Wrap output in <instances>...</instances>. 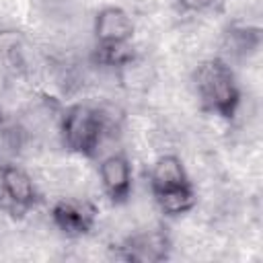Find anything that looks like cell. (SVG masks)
Listing matches in <instances>:
<instances>
[{
	"label": "cell",
	"mask_w": 263,
	"mask_h": 263,
	"mask_svg": "<svg viewBox=\"0 0 263 263\" xmlns=\"http://www.w3.org/2000/svg\"><path fill=\"white\" fill-rule=\"evenodd\" d=\"M97 210L86 201L64 199L58 201L51 210L53 224L68 236H82L95 226Z\"/></svg>",
	"instance_id": "5b68a950"
},
{
	"label": "cell",
	"mask_w": 263,
	"mask_h": 263,
	"mask_svg": "<svg viewBox=\"0 0 263 263\" xmlns=\"http://www.w3.org/2000/svg\"><path fill=\"white\" fill-rule=\"evenodd\" d=\"M109 123L105 115L88 105H72L64 111L60 121V134L68 150L90 156L97 152Z\"/></svg>",
	"instance_id": "7a4b0ae2"
},
{
	"label": "cell",
	"mask_w": 263,
	"mask_h": 263,
	"mask_svg": "<svg viewBox=\"0 0 263 263\" xmlns=\"http://www.w3.org/2000/svg\"><path fill=\"white\" fill-rule=\"evenodd\" d=\"M152 195H154L158 208L166 216H181V214L189 212L195 205V191H193L191 183L171 187V189H164V191H156Z\"/></svg>",
	"instance_id": "30bf717a"
},
{
	"label": "cell",
	"mask_w": 263,
	"mask_h": 263,
	"mask_svg": "<svg viewBox=\"0 0 263 263\" xmlns=\"http://www.w3.org/2000/svg\"><path fill=\"white\" fill-rule=\"evenodd\" d=\"M25 144V132L21 125L0 115V166L10 164Z\"/></svg>",
	"instance_id": "8fae6325"
},
{
	"label": "cell",
	"mask_w": 263,
	"mask_h": 263,
	"mask_svg": "<svg viewBox=\"0 0 263 263\" xmlns=\"http://www.w3.org/2000/svg\"><path fill=\"white\" fill-rule=\"evenodd\" d=\"M92 29L99 43H127L134 35V23L119 6H105L99 10Z\"/></svg>",
	"instance_id": "8992f818"
},
{
	"label": "cell",
	"mask_w": 263,
	"mask_h": 263,
	"mask_svg": "<svg viewBox=\"0 0 263 263\" xmlns=\"http://www.w3.org/2000/svg\"><path fill=\"white\" fill-rule=\"evenodd\" d=\"M177 4L183 8V10H189V12H199V10H205L214 4V0H177Z\"/></svg>",
	"instance_id": "5bb4252c"
},
{
	"label": "cell",
	"mask_w": 263,
	"mask_h": 263,
	"mask_svg": "<svg viewBox=\"0 0 263 263\" xmlns=\"http://www.w3.org/2000/svg\"><path fill=\"white\" fill-rule=\"evenodd\" d=\"M0 62L6 68H23V39L14 31H0Z\"/></svg>",
	"instance_id": "4fadbf2b"
},
{
	"label": "cell",
	"mask_w": 263,
	"mask_h": 263,
	"mask_svg": "<svg viewBox=\"0 0 263 263\" xmlns=\"http://www.w3.org/2000/svg\"><path fill=\"white\" fill-rule=\"evenodd\" d=\"M39 199L33 179L16 164L0 166V210L10 214H23L31 210Z\"/></svg>",
	"instance_id": "3957f363"
},
{
	"label": "cell",
	"mask_w": 263,
	"mask_h": 263,
	"mask_svg": "<svg viewBox=\"0 0 263 263\" xmlns=\"http://www.w3.org/2000/svg\"><path fill=\"white\" fill-rule=\"evenodd\" d=\"M168 249H171V240L166 232L154 228L125 238L123 245L119 247V257L123 261H134V263H158L168 257Z\"/></svg>",
	"instance_id": "277c9868"
},
{
	"label": "cell",
	"mask_w": 263,
	"mask_h": 263,
	"mask_svg": "<svg viewBox=\"0 0 263 263\" xmlns=\"http://www.w3.org/2000/svg\"><path fill=\"white\" fill-rule=\"evenodd\" d=\"M99 177L103 191L113 201H123L132 191V166L129 160L121 154L107 156L99 166Z\"/></svg>",
	"instance_id": "52a82bcc"
},
{
	"label": "cell",
	"mask_w": 263,
	"mask_h": 263,
	"mask_svg": "<svg viewBox=\"0 0 263 263\" xmlns=\"http://www.w3.org/2000/svg\"><path fill=\"white\" fill-rule=\"evenodd\" d=\"M185 183H189V177H187L185 166H183L179 156L164 154V156L154 160V164L150 168L152 193L164 191V189H171V187H179V185H185Z\"/></svg>",
	"instance_id": "ba28073f"
},
{
	"label": "cell",
	"mask_w": 263,
	"mask_h": 263,
	"mask_svg": "<svg viewBox=\"0 0 263 263\" xmlns=\"http://www.w3.org/2000/svg\"><path fill=\"white\" fill-rule=\"evenodd\" d=\"M261 45V31L253 25H232L224 35V51L232 60L251 58Z\"/></svg>",
	"instance_id": "9c48e42d"
},
{
	"label": "cell",
	"mask_w": 263,
	"mask_h": 263,
	"mask_svg": "<svg viewBox=\"0 0 263 263\" xmlns=\"http://www.w3.org/2000/svg\"><path fill=\"white\" fill-rule=\"evenodd\" d=\"M193 82L197 99L208 111L226 119L236 113V107L240 103V90L228 62L220 58L201 62L193 74Z\"/></svg>",
	"instance_id": "6da1fadb"
},
{
	"label": "cell",
	"mask_w": 263,
	"mask_h": 263,
	"mask_svg": "<svg viewBox=\"0 0 263 263\" xmlns=\"http://www.w3.org/2000/svg\"><path fill=\"white\" fill-rule=\"evenodd\" d=\"M99 64L105 66H127L134 60L132 43H99L95 53Z\"/></svg>",
	"instance_id": "7c38bea8"
}]
</instances>
